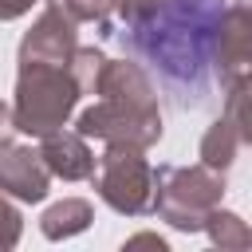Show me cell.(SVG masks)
Segmentation results:
<instances>
[{
    "label": "cell",
    "instance_id": "obj_1",
    "mask_svg": "<svg viewBox=\"0 0 252 252\" xmlns=\"http://www.w3.org/2000/svg\"><path fill=\"white\" fill-rule=\"evenodd\" d=\"M220 16V0H161L146 20L122 24V32L110 35L142 55L150 67H158L165 91L181 106H201L209 98Z\"/></svg>",
    "mask_w": 252,
    "mask_h": 252
},
{
    "label": "cell",
    "instance_id": "obj_2",
    "mask_svg": "<svg viewBox=\"0 0 252 252\" xmlns=\"http://www.w3.org/2000/svg\"><path fill=\"white\" fill-rule=\"evenodd\" d=\"M87 91L79 87L71 67L59 63H20L16 91L8 102V126L32 138H47L67 126L79 98Z\"/></svg>",
    "mask_w": 252,
    "mask_h": 252
},
{
    "label": "cell",
    "instance_id": "obj_3",
    "mask_svg": "<svg viewBox=\"0 0 252 252\" xmlns=\"http://www.w3.org/2000/svg\"><path fill=\"white\" fill-rule=\"evenodd\" d=\"M158 201L154 213L177 232H205L209 213L224 201V173L197 165H158Z\"/></svg>",
    "mask_w": 252,
    "mask_h": 252
},
{
    "label": "cell",
    "instance_id": "obj_4",
    "mask_svg": "<svg viewBox=\"0 0 252 252\" xmlns=\"http://www.w3.org/2000/svg\"><path fill=\"white\" fill-rule=\"evenodd\" d=\"M94 189L98 197L122 213V217H142V213H154V201H158V173L154 165L146 161V150H134V146H106L98 154V165H94Z\"/></svg>",
    "mask_w": 252,
    "mask_h": 252
},
{
    "label": "cell",
    "instance_id": "obj_5",
    "mask_svg": "<svg viewBox=\"0 0 252 252\" xmlns=\"http://www.w3.org/2000/svg\"><path fill=\"white\" fill-rule=\"evenodd\" d=\"M75 130L87 134V138H98L102 146L150 150V146L161 142V110L122 102V98H94L87 110H79Z\"/></svg>",
    "mask_w": 252,
    "mask_h": 252
},
{
    "label": "cell",
    "instance_id": "obj_6",
    "mask_svg": "<svg viewBox=\"0 0 252 252\" xmlns=\"http://www.w3.org/2000/svg\"><path fill=\"white\" fill-rule=\"evenodd\" d=\"M252 75V8L248 4H228L217 28V51H213V79L220 91Z\"/></svg>",
    "mask_w": 252,
    "mask_h": 252
},
{
    "label": "cell",
    "instance_id": "obj_7",
    "mask_svg": "<svg viewBox=\"0 0 252 252\" xmlns=\"http://www.w3.org/2000/svg\"><path fill=\"white\" fill-rule=\"evenodd\" d=\"M79 24L55 8V4H43V12L32 20V28L24 32L20 39V63H59V67H71L75 51H79Z\"/></svg>",
    "mask_w": 252,
    "mask_h": 252
},
{
    "label": "cell",
    "instance_id": "obj_8",
    "mask_svg": "<svg viewBox=\"0 0 252 252\" xmlns=\"http://www.w3.org/2000/svg\"><path fill=\"white\" fill-rule=\"evenodd\" d=\"M51 177H55V173L47 169V161H43V154H39V150L20 146L12 134L0 142V189H4L8 197L35 205V201H43V197H47Z\"/></svg>",
    "mask_w": 252,
    "mask_h": 252
},
{
    "label": "cell",
    "instance_id": "obj_9",
    "mask_svg": "<svg viewBox=\"0 0 252 252\" xmlns=\"http://www.w3.org/2000/svg\"><path fill=\"white\" fill-rule=\"evenodd\" d=\"M39 154H43L47 169L63 181H87V177H94V165H98V158L87 146V134H79V130H55V134L39 138Z\"/></svg>",
    "mask_w": 252,
    "mask_h": 252
},
{
    "label": "cell",
    "instance_id": "obj_10",
    "mask_svg": "<svg viewBox=\"0 0 252 252\" xmlns=\"http://www.w3.org/2000/svg\"><path fill=\"white\" fill-rule=\"evenodd\" d=\"M94 94H98V98L138 102V106H158V87H154V79L146 75V67L134 63V59H106Z\"/></svg>",
    "mask_w": 252,
    "mask_h": 252
},
{
    "label": "cell",
    "instance_id": "obj_11",
    "mask_svg": "<svg viewBox=\"0 0 252 252\" xmlns=\"http://www.w3.org/2000/svg\"><path fill=\"white\" fill-rule=\"evenodd\" d=\"M94 220V209L87 197H63L55 205H47V213L39 217V232L47 240H71L79 232H87Z\"/></svg>",
    "mask_w": 252,
    "mask_h": 252
},
{
    "label": "cell",
    "instance_id": "obj_12",
    "mask_svg": "<svg viewBox=\"0 0 252 252\" xmlns=\"http://www.w3.org/2000/svg\"><path fill=\"white\" fill-rule=\"evenodd\" d=\"M244 146V138H240V130H236V122L228 118V114H220L209 130H205V138H201V146H197V158L205 161V165H213V169H228L232 161H236V150Z\"/></svg>",
    "mask_w": 252,
    "mask_h": 252
},
{
    "label": "cell",
    "instance_id": "obj_13",
    "mask_svg": "<svg viewBox=\"0 0 252 252\" xmlns=\"http://www.w3.org/2000/svg\"><path fill=\"white\" fill-rule=\"evenodd\" d=\"M205 232L217 248H228V252H240V248H252V228L232 213V209H213L209 220H205Z\"/></svg>",
    "mask_w": 252,
    "mask_h": 252
},
{
    "label": "cell",
    "instance_id": "obj_14",
    "mask_svg": "<svg viewBox=\"0 0 252 252\" xmlns=\"http://www.w3.org/2000/svg\"><path fill=\"white\" fill-rule=\"evenodd\" d=\"M224 114L236 122L244 146H252V75H244L240 83H232L224 91Z\"/></svg>",
    "mask_w": 252,
    "mask_h": 252
},
{
    "label": "cell",
    "instance_id": "obj_15",
    "mask_svg": "<svg viewBox=\"0 0 252 252\" xmlns=\"http://www.w3.org/2000/svg\"><path fill=\"white\" fill-rule=\"evenodd\" d=\"M43 4H55L63 8L75 24H110V16H118V4L122 0H43Z\"/></svg>",
    "mask_w": 252,
    "mask_h": 252
},
{
    "label": "cell",
    "instance_id": "obj_16",
    "mask_svg": "<svg viewBox=\"0 0 252 252\" xmlns=\"http://www.w3.org/2000/svg\"><path fill=\"white\" fill-rule=\"evenodd\" d=\"M102 67H106V55H102L98 47H79V51H75V59H71V71H75V79H79V87H83L87 94H94V91H98Z\"/></svg>",
    "mask_w": 252,
    "mask_h": 252
},
{
    "label": "cell",
    "instance_id": "obj_17",
    "mask_svg": "<svg viewBox=\"0 0 252 252\" xmlns=\"http://www.w3.org/2000/svg\"><path fill=\"white\" fill-rule=\"evenodd\" d=\"M4 220H8V248H16V240H20V228H24V217H20V201L16 197H8L4 193Z\"/></svg>",
    "mask_w": 252,
    "mask_h": 252
},
{
    "label": "cell",
    "instance_id": "obj_18",
    "mask_svg": "<svg viewBox=\"0 0 252 252\" xmlns=\"http://www.w3.org/2000/svg\"><path fill=\"white\" fill-rule=\"evenodd\" d=\"M32 4L39 0H0V20H20L24 12H32Z\"/></svg>",
    "mask_w": 252,
    "mask_h": 252
},
{
    "label": "cell",
    "instance_id": "obj_19",
    "mask_svg": "<svg viewBox=\"0 0 252 252\" xmlns=\"http://www.w3.org/2000/svg\"><path fill=\"white\" fill-rule=\"evenodd\" d=\"M138 244H146V248H158V252H165V240H161L158 232H134V236H126V248H138Z\"/></svg>",
    "mask_w": 252,
    "mask_h": 252
},
{
    "label": "cell",
    "instance_id": "obj_20",
    "mask_svg": "<svg viewBox=\"0 0 252 252\" xmlns=\"http://www.w3.org/2000/svg\"><path fill=\"white\" fill-rule=\"evenodd\" d=\"M236 4H248V8H252V0H236Z\"/></svg>",
    "mask_w": 252,
    "mask_h": 252
}]
</instances>
